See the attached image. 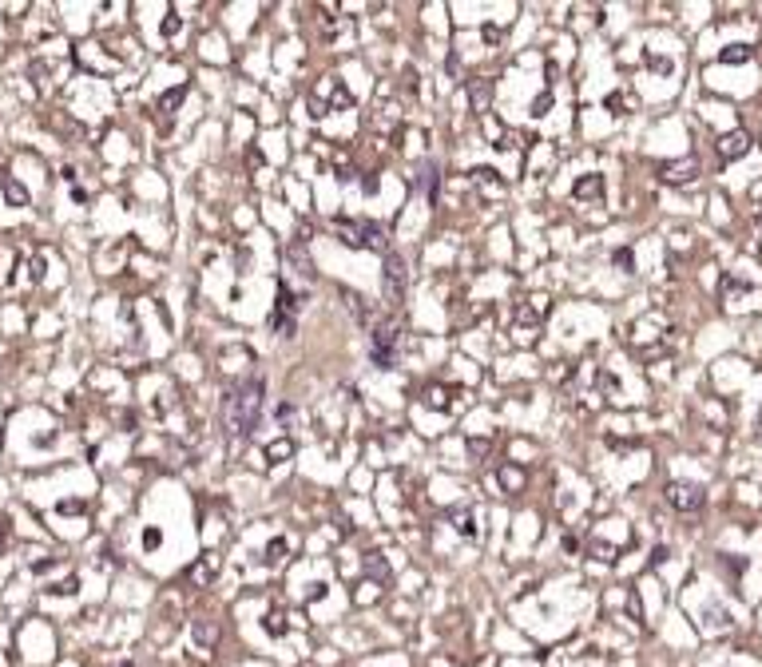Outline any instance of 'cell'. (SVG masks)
I'll use <instances>...</instances> for the list:
<instances>
[{"mask_svg":"<svg viewBox=\"0 0 762 667\" xmlns=\"http://www.w3.org/2000/svg\"><path fill=\"white\" fill-rule=\"evenodd\" d=\"M266 385L254 378V382H246L238 385V389H231L227 394V406H222V417H227V429L234 433V437H246V433L259 425V413H262V401H266Z\"/></svg>","mask_w":762,"mask_h":667,"instance_id":"6da1fadb","label":"cell"},{"mask_svg":"<svg viewBox=\"0 0 762 667\" xmlns=\"http://www.w3.org/2000/svg\"><path fill=\"white\" fill-rule=\"evenodd\" d=\"M667 501L679 512H695V508H703V489L691 481H671L667 485Z\"/></svg>","mask_w":762,"mask_h":667,"instance_id":"7a4b0ae2","label":"cell"},{"mask_svg":"<svg viewBox=\"0 0 762 667\" xmlns=\"http://www.w3.org/2000/svg\"><path fill=\"white\" fill-rule=\"evenodd\" d=\"M663 183H691L699 175V163L695 159H679V163H663Z\"/></svg>","mask_w":762,"mask_h":667,"instance_id":"3957f363","label":"cell"},{"mask_svg":"<svg viewBox=\"0 0 762 667\" xmlns=\"http://www.w3.org/2000/svg\"><path fill=\"white\" fill-rule=\"evenodd\" d=\"M747 151H750L747 131H726V136L719 139V155H723V159H738V155H747Z\"/></svg>","mask_w":762,"mask_h":667,"instance_id":"277c9868","label":"cell"},{"mask_svg":"<svg viewBox=\"0 0 762 667\" xmlns=\"http://www.w3.org/2000/svg\"><path fill=\"white\" fill-rule=\"evenodd\" d=\"M576 199H591V203H600V199H603V183H600V175H588V179H580V183H576Z\"/></svg>","mask_w":762,"mask_h":667,"instance_id":"5b68a950","label":"cell"},{"mask_svg":"<svg viewBox=\"0 0 762 667\" xmlns=\"http://www.w3.org/2000/svg\"><path fill=\"white\" fill-rule=\"evenodd\" d=\"M754 52L747 48V44H735V48H726L723 52V64H742V60H750Z\"/></svg>","mask_w":762,"mask_h":667,"instance_id":"8992f818","label":"cell"},{"mask_svg":"<svg viewBox=\"0 0 762 667\" xmlns=\"http://www.w3.org/2000/svg\"><path fill=\"white\" fill-rule=\"evenodd\" d=\"M195 640H199V647H215V640H219V631H215V628H207V624H199V628H195Z\"/></svg>","mask_w":762,"mask_h":667,"instance_id":"52a82bcc","label":"cell"},{"mask_svg":"<svg viewBox=\"0 0 762 667\" xmlns=\"http://www.w3.org/2000/svg\"><path fill=\"white\" fill-rule=\"evenodd\" d=\"M282 552H286V540H274L271 548H266V564H278V560H282Z\"/></svg>","mask_w":762,"mask_h":667,"instance_id":"ba28073f","label":"cell"},{"mask_svg":"<svg viewBox=\"0 0 762 667\" xmlns=\"http://www.w3.org/2000/svg\"><path fill=\"white\" fill-rule=\"evenodd\" d=\"M266 457H271V461H278V457H290V441H278V445H271V449H266Z\"/></svg>","mask_w":762,"mask_h":667,"instance_id":"9c48e42d","label":"cell"},{"mask_svg":"<svg viewBox=\"0 0 762 667\" xmlns=\"http://www.w3.org/2000/svg\"><path fill=\"white\" fill-rule=\"evenodd\" d=\"M266 631H271V636H282V631H286V624H282V616H278V612H274V616H266Z\"/></svg>","mask_w":762,"mask_h":667,"instance_id":"30bf717a","label":"cell"},{"mask_svg":"<svg viewBox=\"0 0 762 667\" xmlns=\"http://www.w3.org/2000/svg\"><path fill=\"white\" fill-rule=\"evenodd\" d=\"M369 572H373V576H385V560H381L378 552L369 556Z\"/></svg>","mask_w":762,"mask_h":667,"instance_id":"8fae6325","label":"cell"},{"mask_svg":"<svg viewBox=\"0 0 762 667\" xmlns=\"http://www.w3.org/2000/svg\"><path fill=\"white\" fill-rule=\"evenodd\" d=\"M4 191H8V199H13V203H24V187H16V183H4Z\"/></svg>","mask_w":762,"mask_h":667,"instance_id":"7c38bea8","label":"cell"},{"mask_svg":"<svg viewBox=\"0 0 762 667\" xmlns=\"http://www.w3.org/2000/svg\"><path fill=\"white\" fill-rule=\"evenodd\" d=\"M4 540H8V532H4V524H0V548H4Z\"/></svg>","mask_w":762,"mask_h":667,"instance_id":"4fadbf2b","label":"cell"}]
</instances>
